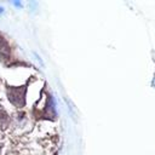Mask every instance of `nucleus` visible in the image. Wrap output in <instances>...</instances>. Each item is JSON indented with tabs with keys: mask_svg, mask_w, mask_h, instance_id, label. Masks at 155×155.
Listing matches in <instances>:
<instances>
[{
	"mask_svg": "<svg viewBox=\"0 0 155 155\" xmlns=\"http://www.w3.org/2000/svg\"><path fill=\"white\" fill-rule=\"evenodd\" d=\"M24 93L25 87H10L7 90L8 99L16 107H22L24 104Z\"/></svg>",
	"mask_w": 155,
	"mask_h": 155,
	"instance_id": "1",
	"label": "nucleus"
},
{
	"mask_svg": "<svg viewBox=\"0 0 155 155\" xmlns=\"http://www.w3.org/2000/svg\"><path fill=\"white\" fill-rule=\"evenodd\" d=\"M8 56H10V47L7 42L2 38H0V59L5 61L8 58Z\"/></svg>",
	"mask_w": 155,
	"mask_h": 155,
	"instance_id": "2",
	"label": "nucleus"
}]
</instances>
